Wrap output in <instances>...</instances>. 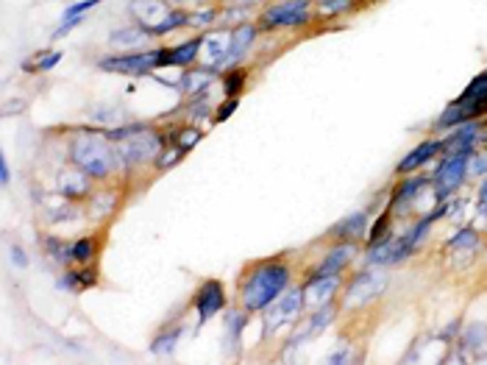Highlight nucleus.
<instances>
[{
    "label": "nucleus",
    "instance_id": "nucleus-2",
    "mask_svg": "<svg viewBox=\"0 0 487 365\" xmlns=\"http://www.w3.org/2000/svg\"><path fill=\"white\" fill-rule=\"evenodd\" d=\"M70 162L81 167L87 176L103 181L114 173L120 159H117L114 142L106 137L103 129H81L70 139Z\"/></svg>",
    "mask_w": 487,
    "mask_h": 365
},
{
    "label": "nucleus",
    "instance_id": "nucleus-18",
    "mask_svg": "<svg viewBox=\"0 0 487 365\" xmlns=\"http://www.w3.org/2000/svg\"><path fill=\"white\" fill-rule=\"evenodd\" d=\"M368 212L365 209H359V212H354V215H348V218H343L334 229H328V234L331 237H340V240H362L365 237V232H368Z\"/></svg>",
    "mask_w": 487,
    "mask_h": 365
},
{
    "label": "nucleus",
    "instance_id": "nucleus-33",
    "mask_svg": "<svg viewBox=\"0 0 487 365\" xmlns=\"http://www.w3.org/2000/svg\"><path fill=\"white\" fill-rule=\"evenodd\" d=\"M468 176L473 179H485L487 176V151H473L471 154V162H468Z\"/></svg>",
    "mask_w": 487,
    "mask_h": 365
},
{
    "label": "nucleus",
    "instance_id": "nucleus-44",
    "mask_svg": "<svg viewBox=\"0 0 487 365\" xmlns=\"http://www.w3.org/2000/svg\"><path fill=\"white\" fill-rule=\"evenodd\" d=\"M170 6H178V9H184V6H203L206 0H167Z\"/></svg>",
    "mask_w": 487,
    "mask_h": 365
},
{
    "label": "nucleus",
    "instance_id": "nucleus-10",
    "mask_svg": "<svg viewBox=\"0 0 487 365\" xmlns=\"http://www.w3.org/2000/svg\"><path fill=\"white\" fill-rule=\"evenodd\" d=\"M465 109V120H479L487 115V70L479 73L468 87L465 92L454 100Z\"/></svg>",
    "mask_w": 487,
    "mask_h": 365
},
{
    "label": "nucleus",
    "instance_id": "nucleus-15",
    "mask_svg": "<svg viewBox=\"0 0 487 365\" xmlns=\"http://www.w3.org/2000/svg\"><path fill=\"white\" fill-rule=\"evenodd\" d=\"M151 42H154V31L145 28V26H139V23H134L129 28H120V31H114L109 36V45L123 48L126 53L139 51V48H145V45H151Z\"/></svg>",
    "mask_w": 487,
    "mask_h": 365
},
{
    "label": "nucleus",
    "instance_id": "nucleus-27",
    "mask_svg": "<svg viewBox=\"0 0 487 365\" xmlns=\"http://www.w3.org/2000/svg\"><path fill=\"white\" fill-rule=\"evenodd\" d=\"M187 20H190V11H184V9H173L162 23L154 28V36H164V33L176 31V28H184V26H187Z\"/></svg>",
    "mask_w": 487,
    "mask_h": 365
},
{
    "label": "nucleus",
    "instance_id": "nucleus-16",
    "mask_svg": "<svg viewBox=\"0 0 487 365\" xmlns=\"http://www.w3.org/2000/svg\"><path fill=\"white\" fill-rule=\"evenodd\" d=\"M90 179H92V176H87L81 167L73 165L70 170H62V173H59V193L70 201L84 199V196L90 193Z\"/></svg>",
    "mask_w": 487,
    "mask_h": 365
},
{
    "label": "nucleus",
    "instance_id": "nucleus-35",
    "mask_svg": "<svg viewBox=\"0 0 487 365\" xmlns=\"http://www.w3.org/2000/svg\"><path fill=\"white\" fill-rule=\"evenodd\" d=\"M100 0H81V3H73V6H67L65 9V17L62 20H67V17H81V14H87L90 9H95Z\"/></svg>",
    "mask_w": 487,
    "mask_h": 365
},
{
    "label": "nucleus",
    "instance_id": "nucleus-3",
    "mask_svg": "<svg viewBox=\"0 0 487 365\" xmlns=\"http://www.w3.org/2000/svg\"><path fill=\"white\" fill-rule=\"evenodd\" d=\"M164 142L167 137H162L159 132H154L151 126L137 132L134 137L123 139V142H114L117 148V159L123 167H137V165H148V162H156L159 154L164 151Z\"/></svg>",
    "mask_w": 487,
    "mask_h": 365
},
{
    "label": "nucleus",
    "instance_id": "nucleus-28",
    "mask_svg": "<svg viewBox=\"0 0 487 365\" xmlns=\"http://www.w3.org/2000/svg\"><path fill=\"white\" fill-rule=\"evenodd\" d=\"M476 245H479V232H476L473 226H462V229L449 240V248H451V251H465V248L471 251V248H476Z\"/></svg>",
    "mask_w": 487,
    "mask_h": 365
},
{
    "label": "nucleus",
    "instance_id": "nucleus-40",
    "mask_svg": "<svg viewBox=\"0 0 487 365\" xmlns=\"http://www.w3.org/2000/svg\"><path fill=\"white\" fill-rule=\"evenodd\" d=\"M476 209L479 215H487V179L479 184V196H476Z\"/></svg>",
    "mask_w": 487,
    "mask_h": 365
},
{
    "label": "nucleus",
    "instance_id": "nucleus-4",
    "mask_svg": "<svg viewBox=\"0 0 487 365\" xmlns=\"http://www.w3.org/2000/svg\"><path fill=\"white\" fill-rule=\"evenodd\" d=\"M97 67L103 73H126V75H148L156 67H167V48L154 51H137V53H117V56H103L97 59Z\"/></svg>",
    "mask_w": 487,
    "mask_h": 365
},
{
    "label": "nucleus",
    "instance_id": "nucleus-41",
    "mask_svg": "<svg viewBox=\"0 0 487 365\" xmlns=\"http://www.w3.org/2000/svg\"><path fill=\"white\" fill-rule=\"evenodd\" d=\"M11 260H14V265L17 268H28V257H26V251H23L20 245L11 248Z\"/></svg>",
    "mask_w": 487,
    "mask_h": 365
},
{
    "label": "nucleus",
    "instance_id": "nucleus-11",
    "mask_svg": "<svg viewBox=\"0 0 487 365\" xmlns=\"http://www.w3.org/2000/svg\"><path fill=\"white\" fill-rule=\"evenodd\" d=\"M354 257H357V245H354V240H343L340 245H331V251L323 257V263L306 276V282H309V279H321V276L343 273L346 268L351 265V260H354Z\"/></svg>",
    "mask_w": 487,
    "mask_h": 365
},
{
    "label": "nucleus",
    "instance_id": "nucleus-24",
    "mask_svg": "<svg viewBox=\"0 0 487 365\" xmlns=\"http://www.w3.org/2000/svg\"><path fill=\"white\" fill-rule=\"evenodd\" d=\"M181 332H184V327H173V329L159 332L156 337H154V343H151V351H154V354H173V351H176V346H178Z\"/></svg>",
    "mask_w": 487,
    "mask_h": 365
},
{
    "label": "nucleus",
    "instance_id": "nucleus-13",
    "mask_svg": "<svg viewBox=\"0 0 487 365\" xmlns=\"http://www.w3.org/2000/svg\"><path fill=\"white\" fill-rule=\"evenodd\" d=\"M129 11L134 14V20H137L139 26H145V28L154 31L173 9H170L167 0H131Z\"/></svg>",
    "mask_w": 487,
    "mask_h": 365
},
{
    "label": "nucleus",
    "instance_id": "nucleus-30",
    "mask_svg": "<svg viewBox=\"0 0 487 365\" xmlns=\"http://www.w3.org/2000/svg\"><path fill=\"white\" fill-rule=\"evenodd\" d=\"M242 87H245V73L242 70H231V73L223 75V92H226V98H240Z\"/></svg>",
    "mask_w": 487,
    "mask_h": 365
},
{
    "label": "nucleus",
    "instance_id": "nucleus-32",
    "mask_svg": "<svg viewBox=\"0 0 487 365\" xmlns=\"http://www.w3.org/2000/svg\"><path fill=\"white\" fill-rule=\"evenodd\" d=\"M218 9H200V11H193L190 14V20H187V26H193V28H206V26H212V23H218Z\"/></svg>",
    "mask_w": 487,
    "mask_h": 365
},
{
    "label": "nucleus",
    "instance_id": "nucleus-1",
    "mask_svg": "<svg viewBox=\"0 0 487 365\" xmlns=\"http://www.w3.org/2000/svg\"><path fill=\"white\" fill-rule=\"evenodd\" d=\"M290 265L276 260H264L248 270L240 282V301L245 312H264L273 301L290 287Z\"/></svg>",
    "mask_w": 487,
    "mask_h": 365
},
{
    "label": "nucleus",
    "instance_id": "nucleus-17",
    "mask_svg": "<svg viewBox=\"0 0 487 365\" xmlns=\"http://www.w3.org/2000/svg\"><path fill=\"white\" fill-rule=\"evenodd\" d=\"M340 285H343L340 273H334V276H321V279H309V282H306V287H304V293H306V304L321 307V304H326V301H331V296L340 290Z\"/></svg>",
    "mask_w": 487,
    "mask_h": 365
},
{
    "label": "nucleus",
    "instance_id": "nucleus-31",
    "mask_svg": "<svg viewBox=\"0 0 487 365\" xmlns=\"http://www.w3.org/2000/svg\"><path fill=\"white\" fill-rule=\"evenodd\" d=\"M318 3V9H321V14H346V11H351L354 6H357V0H315Z\"/></svg>",
    "mask_w": 487,
    "mask_h": 365
},
{
    "label": "nucleus",
    "instance_id": "nucleus-42",
    "mask_svg": "<svg viewBox=\"0 0 487 365\" xmlns=\"http://www.w3.org/2000/svg\"><path fill=\"white\" fill-rule=\"evenodd\" d=\"M11 181V170H9V162H6V157H0V184L6 187Z\"/></svg>",
    "mask_w": 487,
    "mask_h": 365
},
{
    "label": "nucleus",
    "instance_id": "nucleus-21",
    "mask_svg": "<svg viewBox=\"0 0 487 365\" xmlns=\"http://www.w3.org/2000/svg\"><path fill=\"white\" fill-rule=\"evenodd\" d=\"M254 36H257V28L251 26V23H240L234 31H231V48H228V62H237L248 48H251V42H254Z\"/></svg>",
    "mask_w": 487,
    "mask_h": 365
},
{
    "label": "nucleus",
    "instance_id": "nucleus-38",
    "mask_svg": "<svg viewBox=\"0 0 487 365\" xmlns=\"http://www.w3.org/2000/svg\"><path fill=\"white\" fill-rule=\"evenodd\" d=\"M81 23H84V14H81V17H67V20H62V26L53 31V39H62V36H67V33L73 31L75 26H81Z\"/></svg>",
    "mask_w": 487,
    "mask_h": 365
},
{
    "label": "nucleus",
    "instance_id": "nucleus-9",
    "mask_svg": "<svg viewBox=\"0 0 487 365\" xmlns=\"http://www.w3.org/2000/svg\"><path fill=\"white\" fill-rule=\"evenodd\" d=\"M193 304H195V312H198V327L209 324V321L226 307V287H223V282H220V279H206V282H200L198 290H195Z\"/></svg>",
    "mask_w": 487,
    "mask_h": 365
},
{
    "label": "nucleus",
    "instance_id": "nucleus-39",
    "mask_svg": "<svg viewBox=\"0 0 487 365\" xmlns=\"http://www.w3.org/2000/svg\"><path fill=\"white\" fill-rule=\"evenodd\" d=\"M181 154H184L181 148H173V151H162L159 157H164V159H156L154 165H156V167H170L173 162H178V159H181Z\"/></svg>",
    "mask_w": 487,
    "mask_h": 365
},
{
    "label": "nucleus",
    "instance_id": "nucleus-7",
    "mask_svg": "<svg viewBox=\"0 0 487 365\" xmlns=\"http://www.w3.org/2000/svg\"><path fill=\"white\" fill-rule=\"evenodd\" d=\"M385 287H387V276H385L379 268H365V270H359L357 276L348 282L343 307H346V310H351V307H362V304H368V301L376 299Z\"/></svg>",
    "mask_w": 487,
    "mask_h": 365
},
{
    "label": "nucleus",
    "instance_id": "nucleus-23",
    "mask_svg": "<svg viewBox=\"0 0 487 365\" xmlns=\"http://www.w3.org/2000/svg\"><path fill=\"white\" fill-rule=\"evenodd\" d=\"M97 257V240L95 237H81L73 243V263L78 265H92Z\"/></svg>",
    "mask_w": 487,
    "mask_h": 365
},
{
    "label": "nucleus",
    "instance_id": "nucleus-6",
    "mask_svg": "<svg viewBox=\"0 0 487 365\" xmlns=\"http://www.w3.org/2000/svg\"><path fill=\"white\" fill-rule=\"evenodd\" d=\"M309 9L312 0H282L270 6L259 17L262 31H276V28H301L309 23Z\"/></svg>",
    "mask_w": 487,
    "mask_h": 365
},
{
    "label": "nucleus",
    "instance_id": "nucleus-5",
    "mask_svg": "<svg viewBox=\"0 0 487 365\" xmlns=\"http://www.w3.org/2000/svg\"><path fill=\"white\" fill-rule=\"evenodd\" d=\"M468 162H471V154L459 151V154H446L440 162H437V170L432 176V187H434V199L446 201L451 193H456L465 179H468Z\"/></svg>",
    "mask_w": 487,
    "mask_h": 365
},
{
    "label": "nucleus",
    "instance_id": "nucleus-29",
    "mask_svg": "<svg viewBox=\"0 0 487 365\" xmlns=\"http://www.w3.org/2000/svg\"><path fill=\"white\" fill-rule=\"evenodd\" d=\"M200 129H181V132H170V137H167V142H173L176 148H181V151H190L193 145H198L200 142Z\"/></svg>",
    "mask_w": 487,
    "mask_h": 365
},
{
    "label": "nucleus",
    "instance_id": "nucleus-36",
    "mask_svg": "<svg viewBox=\"0 0 487 365\" xmlns=\"http://www.w3.org/2000/svg\"><path fill=\"white\" fill-rule=\"evenodd\" d=\"M242 327H245V312H231L228 315V337L237 340L242 334Z\"/></svg>",
    "mask_w": 487,
    "mask_h": 365
},
{
    "label": "nucleus",
    "instance_id": "nucleus-20",
    "mask_svg": "<svg viewBox=\"0 0 487 365\" xmlns=\"http://www.w3.org/2000/svg\"><path fill=\"white\" fill-rule=\"evenodd\" d=\"M200 45H203V36H195V39H187L176 48H167V67H187L193 65L200 53Z\"/></svg>",
    "mask_w": 487,
    "mask_h": 365
},
{
    "label": "nucleus",
    "instance_id": "nucleus-26",
    "mask_svg": "<svg viewBox=\"0 0 487 365\" xmlns=\"http://www.w3.org/2000/svg\"><path fill=\"white\" fill-rule=\"evenodd\" d=\"M485 343H487L485 324H471V327H465V332H462V349H465V351H479Z\"/></svg>",
    "mask_w": 487,
    "mask_h": 365
},
{
    "label": "nucleus",
    "instance_id": "nucleus-37",
    "mask_svg": "<svg viewBox=\"0 0 487 365\" xmlns=\"http://www.w3.org/2000/svg\"><path fill=\"white\" fill-rule=\"evenodd\" d=\"M240 106V98H226V103H220L218 106V112H215V123H223V120H228L231 115H234V109Z\"/></svg>",
    "mask_w": 487,
    "mask_h": 365
},
{
    "label": "nucleus",
    "instance_id": "nucleus-12",
    "mask_svg": "<svg viewBox=\"0 0 487 365\" xmlns=\"http://www.w3.org/2000/svg\"><path fill=\"white\" fill-rule=\"evenodd\" d=\"M426 187H432V176H412V179H401L398 187L390 196V212L395 215H407V209L412 206V201L418 199V193H423Z\"/></svg>",
    "mask_w": 487,
    "mask_h": 365
},
{
    "label": "nucleus",
    "instance_id": "nucleus-19",
    "mask_svg": "<svg viewBox=\"0 0 487 365\" xmlns=\"http://www.w3.org/2000/svg\"><path fill=\"white\" fill-rule=\"evenodd\" d=\"M97 282V270L95 268H70L65 270V276L59 279V287L67 293H81L87 287H92Z\"/></svg>",
    "mask_w": 487,
    "mask_h": 365
},
{
    "label": "nucleus",
    "instance_id": "nucleus-22",
    "mask_svg": "<svg viewBox=\"0 0 487 365\" xmlns=\"http://www.w3.org/2000/svg\"><path fill=\"white\" fill-rule=\"evenodd\" d=\"M42 248L48 251V257L59 265H70L73 263V245H67L65 240H56V237H45L42 240Z\"/></svg>",
    "mask_w": 487,
    "mask_h": 365
},
{
    "label": "nucleus",
    "instance_id": "nucleus-25",
    "mask_svg": "<svg viewBox=\"0 0 487 365\" xmlns=\"http://www.w3.org/2000/svg\"><path fill=\"white\" fill-rule=\"evenodd\" d=\"M334 312H337V307L331 304V301H326V304H321L318 307V312H312V318H309V327H306V334L312 337V334L323 332L326 327L334 321Z\"/></svg>",
    "mask_w": 487,
    "mask_h": 365
},
{
    "label": "nucleus",
    "instance_id": "nucleus-14",
    "mask_svg": "<svg viewBox=\"0 0 487 365\" xmlns=\"http://www.w3.org/2000/svg\"><path fill=\"white\" fill-rule=\"evenodd\" d=\"M437 154H443V139H423L418 148H412L401 162H398V173H412V170H421L426 162H432Z\"/></svg>",
    "mask_w": 487,
    "mask_h": 365
},
{
    "label": "nucleus",
    "instance_id": "nucleus-34",
    "mask_svg": "<svg viewBox=\"0 0 487 365\" xmlns=\"http://www.w3.org/2000/svg\"><path fill=\"white\" fill-rule=\"evenodd\" d=\"M62 62V51H50V53H39V59H36V67L33 70H39V73H48V70H53V67Z\"/></svg>",
    "mask_w": 487,
    "mask_h": 365
},
{
    "label": "nucleus",
    "instance_id": "nucleus-8",
    "mask_svg": "<svg viewBox=\"0 0 487 365\" xmlns=\"http://www.w3.org/2000/svg\"><path fill=\"white\" fill-rule=\"evenodd\" d=\"M304 304H306V293H304V287H287L279 299L273 301L267 310H264V318H267V332H273V329H279V327H284V324H292V321H298L301 318V312H304Z\"/></svg>",
    "mask_w": 487,
    "mask_h": 365
},
{
    "label": "nucleus",
    "instance_id": "nucleus-43",
    "mask_svg": "<svg viewBox=\"0 0 487 365\" xmlns=\"http://www.w3.org/2000/svg\"><path fill=\"white\" fill-rule=\"evenodd\" d=\"M328 363H334V365L348 363V351H334V354H328Z\"/></svg>",
    "mask_w": 487,
    "mask_h": 365
},
{
    "label": "nucleus",
    "instance_id": "nucleus-45",
    "mask_svg": "<svg viewBox=\"0 0 487 365\" xmlns=\"http://www.w3.org/2000/svg\"><path fill=\"white\" fill-rule=\"evenodd\" d=\"M228 6H242V9H245V6H254V3H259V0H226Z\"/></svg>",
    "mask_w": 487,
    "mask_h": 365
}]
</instances>
